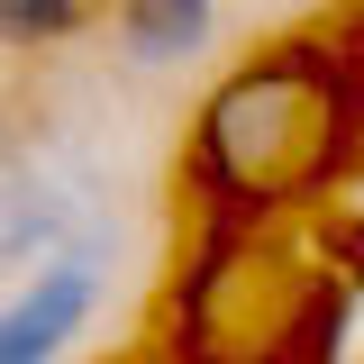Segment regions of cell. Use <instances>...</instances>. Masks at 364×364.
I'll return each mask as SVG.
<instances>
[{"mask_svg":"<svg viewBox=\"0 0 364 364\" xmlns=\"http://www.w3.org/2000/svg\"><path fill=\"white\" fill-rule=\"evenodd\" d=\"M119 64L136 73H182L200 46L219 37V0H119Z\"/></svg>","mask_w":364,"mask_h":364,"instance_id":"obj_3","label":"cell"},{"mask_svg":"<svg viewBox=\"0 0 364 364\" xmlns=\"http://www.w3.org/2000/svg\"><path fill=\"white\" fill-rule=\"evenodd\" d=\"M100 282H109V237H91L73 255H55L37 282H18L9 328H0V364H55L73 346V328L100 310Z\"/></svg>","mask_w":364,"mask_h":364,"instance_id":"obj_2","label":"cell"},{"mask_svg":"<svg viewBox=\"0 0 364 364\" xmlns=\"http://www.w3.org/2000/svg\"><path fill=\"white\" fill-rule=\"evenodd\" d=\"M73 28H82V0H0V37L18 55L28 46H64Z\"/></svg>","mask_w":364,"mask_h":364,"instance_id":"obj_4","label":"cell"},{"mask_svg":"<svg viewBox=\"0 0 364 364\" xmlns=\"http://www.w3.org/2000/svg\"><path fill=\"white\" fill-rule=\"evenodd\" d=\"M310 119H318V100L301 91V73H291V64H255V73H237V82L210 100L200 155H210L228 182H273L291 155H301Z\"/></svg>","mask_w":364,"mask_h":364,"instance_id":"obj_1","label":"cell"}]
</instances>
